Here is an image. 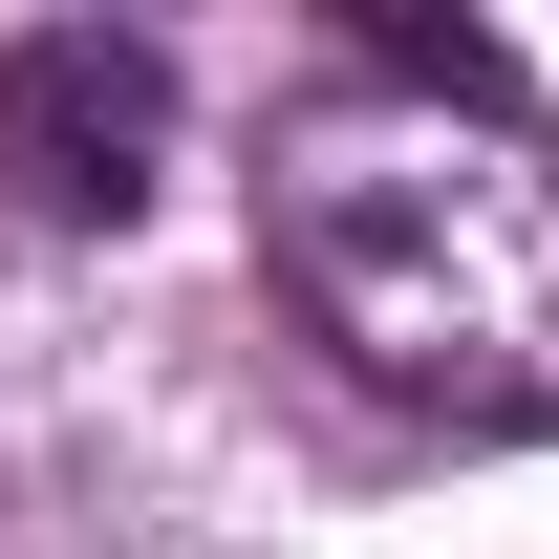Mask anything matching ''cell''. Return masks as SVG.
<instances>
[{
  "label": "cell",
  "instance_id": "1",
  "mask_svg": "<svg viewBox=\"0 0 559 559\" xmlns=\"http://www.w3.org/2000/svg\"><path fill=\"white\" fill-rule=\"evenodd\" d=\"M259 280L366 409L559 430V130L538 86H301L259 151Z\"/></svg>",
  "mask_w": 559,
  "mask_h": 559
},
{
  "label": "cell",
  "instance_id": "2",
  "mask_svg": "<svg viewBox=\"0 0 559 559\" xmlns=\"http://www.w3.org/2000/svg\"><path fill=\"white\" fill-rule=\"evenodd\" d=\"M173 173V44L151 22H22L0 44V194L44 237H130Z\"/></svg>",
  "mask_w": 559,
  "mask_h": 559
}]
</instances>
